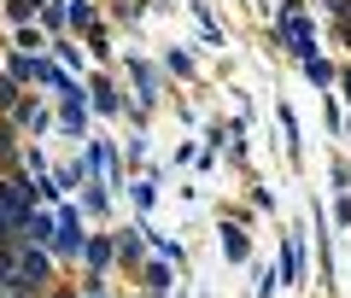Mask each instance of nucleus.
<instances>
[{
	"label": "nucleus",
	"instance_id": "obj_1",
	"mask_svg": "<svg viewBox=\"0 0 351 298\" xmlns=\"http://www.w3.org/2000/svg\"><path fill=\"white\" fill-rule=\"evenodd\" d=\"M287 41L304 53V59H311V24H304V18H287Z\"/></svg>",
	"mask_w": 351,
	"mask_h": 298
}]
</instances>
